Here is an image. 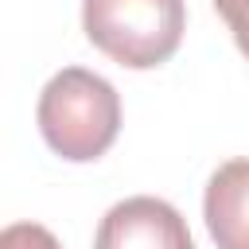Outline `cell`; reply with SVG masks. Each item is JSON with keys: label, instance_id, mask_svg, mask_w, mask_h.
I'll return each instance as SVG.
<instances>
[{"label": "cell", "instance_id": "obj_1", "mask_svg": "<svg viewBox=\"0 0 249 249\" xmlns=\"http://www.w3.org/2000/svg\"><path fill=\"white\" fill-rule=\"evenodd\" d=\"M35 117L54 156L89 163L105 156L121 132V97L101 74L66 66L43 86Z\"/></svg>", "mask_w": 249, "mask_h": 249}, {"label": "cell", "instance_id": "obj_2", "mask_svg": "<svg viewBox=\"0 0 249 249\" xmlns=\"http://www.w3.org/2000/svg\"><path fill=\"white\" fill-rule=\"evenodd\" d=\"M86 39L128 70L167 62L187 31L183 0H82Z\"/></svg>", "mask_w": 249, "mask_h": 249}, {"label": "cell", "instance_id": "obj_3", "mask_svg": "<svg viewBox=\"0 0 249 249\" xmlns=\"http://www.w3.org/2000/svg\"><path fill=\"white\" fill-rule=\"evenodd\" d=\"M93 249H195L187 218L152 195L124 198L109 206V214L97 226Z\"/></svg>", "mask_w": 249, "mask_h": 249}, {"label": "cell", "instance_id": "obj_4", "mask_svg": "<svg viewBox=\"0 0 249 249\" xmlns=\"http://www.w3.org/2000/svg\"><path fill=\"white\" fill-rule=\"evenodd\" d=\"M202 214L218 249H249V160H230L210 175Z\"/></svg>", "mask_w": 249, "mask_h": 249}, {"label": "cell", "instance_id": "obj_5", "mask_svg": "<svg viewBox=\"0 0 249 249\" xmlns=\"http://www.w3.org/2000/svg\"><path fill=\"white\" fill-rule=\"evenodd\" d=\"M0 249H62L58 237L39 222H12L0 233Z\"/></svg>", "mask_w": 249, "mask_h": 249}, {"label": "cell", "instance_id": "obj_6", "mask_svg": "<svg viewBox=\"0 0 249 249\" xmlns=\"http://www.w3.org/2000/svg\"><path fill=\"white\" fill-rule=\"evenodd\" d=\"M214 8L233 31V43L241 47V54L249 58V0H214Z\"/></svg>", "mask_w": 249, "mask_h": 249}]
</instances>
